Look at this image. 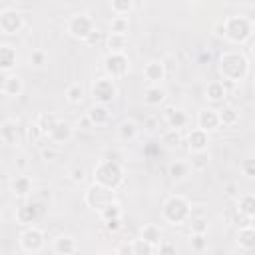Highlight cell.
<instances>
[{
  "label": "cell",
  "mask_w": 255,
  "mask_h": 255,
  "mask_svg": "<svg viewBox=\"0 0 255 255\" xmlns=\"http://www.w3.org/2000/svg\"><path fill=\"white\" fill-rule=\"evenodd\" d=\"M217 70H219V76L227 82H243L247 80L249 72H251V66H249V58L243 54V52H237V50H229V52H223L217 60Z\"/></svg>",
  "instance_id": "obj_1"
},
{
  "label": "cell",
  "mask_w": 255,
  "mask_h": 255,
  "mask_svg": "<svg viewBox=\"0 0 255 255\" xmlns=\"http://www.w3.org/2000/svg\"><path fill=\"white\" fill-rule=\"evenodd\" d=\"M92 177H94V183H98V185H104V187H110V189H118L126 179V171H124V167H122V163L118 159L102 157L94 165Z\"/></svg>",
  "instance_id": "obj_2"
},
{
  "label": "cell",
  "mask_w": 255,
  "mask_h": 255,
  "mask_svg": "<svg viewBox=\"0 0 255 255\" xmlns=\"http://www.w3.org/2000/svg\"><path fill=\"white\" fill-rule=\"evenodd\" d=\"M221 26H223V38L237 46L249 42L253 36V20L247 16H239V14L227 16L221 22Z\"/></svg>",
  "instance_id": "obj_3"
},
{
  "label": "cell",
  "mask_w": 255,
  "mask_h": 255,
  "mask_svg": "<svg viewBox=\"0 0 255 255\" xmlns=\"http://www.w3.org/2000/svg\"><path fill=\"white\" fill-rule=\"evenodd\" d=\"M189 215H191V203L187 197H183L179 193L169 195L161 205V217L169 225H181L187 221Z\"/></svg>",
  "instance_id": "obj_4"
},
{
  "label": "cell",
  "mask_w": 255,
  "mask_h": 255,
  "mask_svg": "<svg viewBox=\"0 0 255 255\" xmlns=\"http://www.w3.org/2000/svg\"><path fill=\"white\" fill-rule=\"evenodd\" d=\"M118 84H116V80L114 78H110V76H100V78H96L94 82H92V86H90V96H92V100L96 102V104H106V106H110L112 102H116V98H118Z\"/></svg>",
  "instance_id": "obj_5"
},
{
  "label": "cell",
  "mask_w": 255,
  "mask_h": 255,
  "mask_svg": "<svg viewBox=\"0 0 255 255\" xmlns=\"http://www.w3.org/2000/svg\"><path fill=\"white\" fill-rule=\"evenodd\" d=\"M114 199H116V189H110L98 183H92L84 193V203L94 211H100L104 205H108Z\"/></svg>",
  "instance_id": "obj_6"
},
{
  "label": "cell",
  "mask_w": 255,
  "mask_h": 255,
  "mask_svg": "<svg viewBox=\"0 0 255 255\" xmlns=\"http://www.w3.org/2000/svg\"><path fill=\"white\" fill-rule=\"evenodd\" d=\"M104 72L106 76L118 80L128 76L129 72V58L126 52H108L104 58Z\"/></svg>",
  "instance_id": "obj_7"
},
{
  "label": "cell",
  "mask_w": 255,
  "mask_h": 255,
  "mask_svg": "<svg viewBox=\"0 0 255 255\" xmlns=\"http://www.w3.org/2000/svg\"><path fill=\"white\" fill-rule=\"evenodd\" d=\"M18 243H20V249L26 251V253H40L46 245V235L40 227L26 225V229L18 237Z\"/></svg>",
  "instance_id": "obj_8"
},
{
  "label": "cell",
  "mask_w": 255,
  "mask_h": 255,
  "mask_svg": "<svg viewBox=\"0 0 255 255\" xmlns=\"http://www.w3.org/2000/svg\"><path fill=\"white\" fill-rule=\"evenodd\" d=\"M96 26H94V20L88 16V14H74V16H70L68 18V22H66V32L74 38V40H86L88 36H90V32L94 30Z\"/></svg>",
  "instance_id": "obj_9"
},
{
  "label": "cell",
  "mask_w": 255,
  "mask_h": 255,
  "mask_svg": "<svg viewBox=\"0 0 255 255\" xmlns=\"http://www.w3.org/2000/svg\"><path fill=\"white\" fill-rule=\"evenodd\" d=\"M24 16L16 8H4L0 10V32L6 36H16L24 30Z\"/></svg>",
  "instance_id": "obj_10"
},
{
  "label": "cell",
  "mask_w": 255,
  "mask_h": 255,
  "mask_svg": "<svg viewBox=\"0 0 255 255\" xmlns=\"http://www.w3.org/2000/svg\"><path fill=\"white\" fill-rule=\"evenodd\" d=\"M42 213H44V205L40 203V201H34V199H30V201H24L18 209H16V221L20 223V225H34L40 217H42Z\"/></svg>",
  "instance_id": "obj_11"
},
{
  "label": "cell",
  "mask_w": 255,
  "mask_h": 255,
  "mask_svg": "<svg viewBox=\"0 0 255 255\" xmlns=\"http://www.w3.org/2000/svg\"><path fill=\"white\" fill-rule=\"evenodd\" d=\"M74 137V126L66 120H58L56 126L48 131V139L56 145H64V143H70Z\"/></svg>",
  "instance_id": "obj_12"
},
{
  "label": "cell",
  "mask_w": 255,
  "mask_h": 255,
  "mask_svg": "<svg viewBox=\"0 0 255 255\" xmlns=\"http://www.w3.org/2000/svg\"><path fill=\"white\" fill-rule=\"evenodd\" d=\"M197 128L207 131V133H213L217 131L221 126H219V118H217V110L215 108H203L197 112Z\"/></svg>",
  "instance_id": "obj_13"
},
{
  "label": "cell",
  "mask_w": 255,
  "mask_h": 255,
  "mask_svg": "<svg viewBox=\"0 0 255 255\" xmlns=\"http://www.w3.org/2000/svg\"><path fill=\"white\" fill-rule=\"evenodd\" d=\"M185 145L187 149L193 153V151H205L209 147V133L195 128V129H189L187 135H185Z\"/></svg>",
  "instance_id": "obj_14"
},
{
  "label": "cell",
  "mask_w": 255,
  "mask_h": 255,
  "mask_svg": "<svg viewBox=\"0 0 255 255\" xmlns=\"http://www.w3.org/2000/svg\"><path fill=\"white\" fill-rule=\"evenodd\" d=\"M86 116H88V120H90V124H92L94 128L108 126L110 120H112V112H110V108H108L106 104H96V102H94V106L86 112Z\"/></svg>",
  "instance_id": "obj_15"
},
{
  "label": "cell",
  "mask_w": 255,
  "mask_h": 255,
  "mask_svg": "<svg viewBox=\"0 0 255 255\" xmlns=\"http://www.w3.org/2000/svg\"><path fill=\"white\" fill-rule=\"evenodd\" d=\"M10 191H12V195H16L18 199H26V197L32 195L34 183H32V179H30L28 175L20 173V175H16V177L10 181Z\"/></svg>",
  "instance_id": "obj_16"
},
{
  "label": "cell",
  "mask_w": 255,
  "mask_h": 255,
  "mask_svg": "<svg viewBox=\"0 0 255 255\" xmlns=\"http://www.w3.org/2000/svg\"><path fill=\"white\" fill-rule=\"evenodd\" d=\"M165 66L163 62L159 60H149L145 66H143V78L147 84H161L165 80Z\"/></svg>",
  "instance_id": "obj_17"
},
{
  "label": "cell",
  "mask_w": 255,
  "mask_h": 255,
  "mask_svg": "<svg viewBox=\"0 0 255 255\" xmlns=\"http://www.w3.org/2000/svg\"><path fill=\"white\" fill-rule=\"evenodd\" d=\"M163 120L171 129H179V131L183 128H187V124H189V116L179 108H167L163 112Z\"/></svg>",
  "instance_id": "obj_18"
},
{
  "label": "cell",
  "mask_w": 255,
  "mask_h": 255,
  "mask_svg": "<svg viewBox=\"0 0 255 255\" xmlns=\"http://www.w3.org/2000/svg\"><path fill=\"white\" fill-rule=\"evenodd\" d=\"M227 98V86L221 80H211L205 86V100L211 104H223V100Z\"/></svg>",
  "instance_id": "obj_19"
},
{
  "label": "cell",
  "mask_w": 255,
  "mask_h": 255,
  "mask_svg": "<svg viewBox=\"0 0 255 255\" xmlns=\"http://www.w3.org/2000/svg\"><path fill=\"white\" fill-rule=\"evenodd\" d=\"M52 249H54V253H58V255H72V253L78 251V241H76L74 235L62 233V235H58V237L54 239Z\"/></svg>",
  "instance_id": "obj_20"
},
{
  "label": "cell",
  "mask_w": 255,
  "mask_h": 255,
  "mask_svg": "<svg viewBox=\"0 0 255 255\" xmlns=\"http://www.w3.org/2000/svg\"><path fill=\"white\" fill-rule=\"evenodd\" d=\"M18 64V52L10 44H0V72H12Z\"/></svg>",
  "instance_id": "obj_21"
},
{
  "label": "cell",
  "mask_w": 255,
  "mask_h": 255,
  "mask_svg": "<svg viewBox=\"0 0 255 255\" xmlns=\"http://www.w3.org/2000/svg\"><path fill=\"white\" fill-rule=\"evenodd\" d=\"M235 199H237V213L253 219L255 217V195L251 191H245V193H239Z\"/></svg>",
  "instance_id": "obj_22"
},
{
  "label": "cell",
  "mask_w": 255,
  "mask_h": 255,
  "mask_svg": "<svg viewBox=\"0 0 255 255\" xmlns=\"http://www.w3.org/2000/svg\"><path fill=\"white\" fill-rule=\"evenodd\" d=\"M167 175L171 177V181H185L189 175H191V167H189V161H181V159H175L167 165Z\"/></svg>",
  "instance_id": "obj_23"
},
{
  "label": "cell",
  "mask_w": 255,
  "mask_h": 255,
  "mask_svg": "<svg viewBox=\"0 0 255 255\" xmlns=\"http://www.w3.org/2000/svg\"><path fill=\"white\" fill-rule=\"evenodd\" d=\"M237 245L243 251H251L255 247V229H253V223H247V225H241L239 227V231H237Z\"/></svg>",
  "instance_id": "obj_24"
},
{
  "label": "cell",
  "mask_w": 255,
  "mask_h": 255,
  "mask_svg": "<svg viewBox=\"0 0 255 255\" xmlns=\"http://www.w3.org/2000/svg\"><path fill=\"white\" fill-rule=\"evenodd\" d=\"M167 98V92L159 86V84H149L145 90H143V102L147 106H159L163 104Z\"/></svg>",
  "instance_id": "obj_25"
},
{
  "label": "cell",
  "mask_w": 255,
  "mask_h": 255,
  "mask_svg": "<svg viewBox=\"0 0 255 255\" xmlns=\"http://www.w3.org/2000/svg\"><path fill=\"white\" fill-rule=\"evenodd\" d=\"M0 139L6 143V145H18L20 141V133H18V126L16 122L8 120L0 126Z\"/></svg>",
  "instance_id": "obj_26"
},
{
  "label": "cell",
  "mask_w": 255,
  "mask_h": 255,
  "mask_svg": "<svg viewBox=\"0 0 255 255\" xmlns=\"http://www.w3.org/2000/svg\"><path fill=\"white\" fill-rule=\"evenodd\" d=\"M217 118H219V126L223 128H233L237 122H239V112L229 106V104H223L219 110H217Z\"/></svg>",
  "instance_id": "obj_27"
},
{
  "label": "cell",
  "mask_w": 255,
  "mask_h": 255,
  "mask_svg": "<svg viewBox=\"0 0 255 255\" xmlns=\"http://www.w3.org/2000/svg\"><path fill=\"white\" fill-rule=\"evenodd\" d=\"M139 133V128L133 120H122L120 126H118V137L122 141H133Z\"/></svg>",
  "instance_id": "obj_28"
},
{
  "label": "cell",
  "mask_w": 255,
  "mask_h": 255,
  "mask_svg": "<svg viewBox=\"0 0 255 255\" xmlns=\"http://www.w3.org/2000/svg\"><path fill=\"white\" fill-rule=\"evenodd\" d=\"M4 94L8 98H18L24 94V80L18 74H8L6 86H4Z\"/></svg>",
  "instance_id": "obj_29"
},
{
  "label": "cell",
  "mask_w": 255,
  "mask_h": 255,
  "mask_svg": "<svg viewBox=\"0 0 255 255\" xmlns=\"http://www.w3.org/2000/svg\"><path fill=\"white\" fill-rule=\"evenodd\" d=\"M139 237L145 239V241L151 243V245H157V243L161 241V237H163V231H161V227L155 225V223H145V225L141 227V231H139Z\"/></svg>",
  "instance_id": "obj_30"
},
{
  "label": "cell",
  "mask_w": 255,
  "mask_h": 255,
  "mask_svg": "<svg viewBox=\"0 0 255 255\" xmlns=\"http://www.w3.org/2000/svg\"><path fill=\"white\" fill-rule=\"evenodd\" d=\"M60 118L56 116V114H52V112H42V114H38L36 116V120H34V124L40 128V131L44 133V135H48V131L56 126V122H58Z\"/></svg>",
  "instance_id": "obj_31"
},
{
  "label": "cell",
  "mask_w": 255,
  "mask_h": 255,
  "mask_svg": "<svg viewBox=\"0 0 255 255\" xmlns=\"http://www.w3.org/2000/svg\"><path fill=\"white\" fill-rule=\"evenodd\" d=\"M106 48H108V52H126L128 36H124V34H108Z\"/></svg>",
  "instance_id": "obj_32"
},
{
  "label": "cell",
  "mask_w": 255,
  "mask_h": 255,
  "mask_svg": "<svg viewBox=\"0 0 255 255\" xmlns=\"http://www.w3.org/2000/svg\"><path fill=\"white\" fill-rule=\"evenodd\" d=\"M122 205H120V201L118 199H114V201H110L108 205H104L100 211H98V215H100V219L102 221H106V219H114V217H122Z\"/></svg>",
  "instance_id": "obj_33"
},
{
  "label": "cell",
  "mask_w": 255,
  "mask_h": 255,
  "mask_svg": "<svg viewBox=\"0 0 255 255\" xmlns=\"http://www.w3.org/2000/svg\"><path fill=\"white\" fill-rule=\"evenodd\" d=\"M207 165H209V153H207V149L205 151H193L191 153V161H189L191 171H203V169H207Z\"/></svg>",
  "instance_id": "obj_34"
},
{
  "label": "cell",
  "mask_w": 255,
  "mask_h": 255,
  "mask_svg": "<svg viewBox=\"0 0 255 255\" xmlns=\"http://www.w3.org/2000/svg\"><path fill=\"white\" fill-rule=\"evenodd\" d=\"M128 32H129L128 16H114L110 20V34H124V36H128Z\"/></svg>",
  "instance_id": "obj_35"
},
{
  "label": "cell",
  "mask_w": 255,
  "mask_h": 255,
  "mask_svg": "<svg viewBox=\"0 0 255 255\" xmlns=\"http://www.w3.org/2000/svg\"><path fill=\"white\" fill-rule=\"evenodd\" d=\"M46 64H48V54H46V50L36 48V50L30 52V56H28V66H30V68L42 70Z\"/></svg>",
  "instance_id": "obj_36"
},
{
  "label": "cell",
  "mask_w": 255,
  "mask_h": 255,
  "mask_svg": "<svg viewBox=\"0 0 255 255\" xmlns=\"http://www.w3.org/2000/svg\"><path fill=\"white\" fill-rule=\"evenodd\" d=\"M66 100L72 104V106H78L84 102V86L80 82L76 84H70L68 90H66Z\"/></svg>",
  "instance_id": "obj_37"
},
{
  "label": "cell",
  "mask_w": 255,
  "mask_h": 255,
  "mask_svg": "<svg viewBox=\"0 0 255 255\" xmlns=\"http://www.w3.org/2000/svg\"><path fill=\"white\" fill-rule=\"evenodd\" d=\"M185 223L189 225L191 233H207V225H209V221H207L205 215H189Z\"/></svg>",
  "instance_id": "obj_38"
},
{
  "label": "cell",
  "mask_w": 255,
  "mask_h": 255,
  "mask_svg": "<svg viewBox=\"0 0 255 255\" xmlns=\"http://www.w3.org/2000/svg\"><path fill=\"white\" fill-rule=\"evenodd\" d=\"M155 253V245L147 243L145 239H133L131 241V255H153Z\"/></svg>",
  "instance_id": "obj_39"
},
{
  "label": "cell",
  "mask_w": 255,
  "mask_h": 255,
  "mask_svg": "<svg viewBox=\"0 0 255 255\" xmlns=\"http://www.w3.org/2000/svg\"><path fill=\"white\" fill-rule=\"evenodd\" d=\"M183 139H181V133H179V129H167L163 135H161V143L167 147V149H175V147H179V143H181Z\"/></svg>",
  "instance_id": "obj_40"
},
{
  "label": "cell",
  "mask_w": 255,
  "mask_h": 255,
  "mask_svg": "<svg viewBox=\"0 0 255 255\" xmlns=\"http://www.w3.org/2000/svg\"><path fill=\"white\" fill-rule=\"evenodd\" d=\"M110 8L116 16H128L133 10V0H110Z\"/></svg>",
  "instance_id": "obj_41"
},
{
  "label": "cell",
  "mask_w": 255,
  "mask_h": 255,
  "mask_svg": "<svg viewBox=\"0 0 255 255\" xmlns=\"http://www.w3.org/2000/svg\"><path fill=\"white\" fill-rule=\"evenodd\" d=\"M189 247L195 253H201L207 249V233H191L189 237Z\"/></svg>",
  "instance_id": "obj_42"
},
{
  "label": "cell",
  "mask_w": 255,
  "mask_h": 255,
  "mask_svg": "<svg viewBox=\"0 0 255 255\" xmlns=\"http://www.w3.org/2000/svg\"><path fill=\"white\" fill-rule=\"evenodd\" d=\"M239 167H241V173H243L247 179H253V177H255V159H253V157H245Z\"/></svg>",
  "instance_id": "obj_43"
},
{
  "label": "cell",
  "mask_w": 255,
  "mask_h": 255,
  "mask_svg": "<svg viewBox=\"0 0 255 255\" xmlns=\"http://www.w3.org/2000/svg\"><path fill=\"white\" fill-rule=\"evenodd\" d=\"M68 177H70L72 183H82V181L86 179V169H84L82 165H74V167H70Z\"/></svg>",
  "instance_id": "obj_44"
},
{
  "label": "cell",
  "mask_w": 255,
  "mask_h": 255,
  "mask_svg": "<svg viewBox=\"0 0 255 255\" xmlns=\"http://www.w3.org/2000/svg\"><path fill=\"white\" fill-rule=\"evenodd\" d=\"M104 227L108 233H118L122 229V217H114V219H106L104 221Z\"/></svg>",
  "instance_id": "obj_45"
},
{
  "label": "cell",
  "mask_w": 255,
  "mask_h": 255,
  "mask_svg": "<svg viewBox=\"0 0 255 255\" xmlns=\"http://www.w3.org/2000/svg\"><path fill=\"white\" fill-rule=\"evenodd\" d=\"M100 40H102V32H100V30H96V28H94V30H92V32H90V36H88V38H86V40H84V42H86V44H88V46H96V44H98V42H100Z\"/></svg>",
  "instance_id": "obj_46"
},
{
  "label": "cell",
  "mask_w": 255,
  "mask_h": 255,
  "mask_svg": "<svg viewBox=\"0 0 255 255\" xmlns=\"http://www.w3.org/2000/svg\"><path fill=\"white\" fill-rule=\"evenodd\" d=\"M225 195L235 199V197L239 195V185H237V183H233V181H231V183H227V185H225Z\"/></svg>",
  "instance_id": "obj_47"
},
{
  "label": "cell",
  "mask_w": 255,
  "mask_h": 255,
  "mask_svg": "<svg viewBox=\"0 0 255 255\" xmlns=\"http://www.w3.org/2000/svg\"><path fill=\"white\" fill-rule=\"evenodd\" d=\"M42 135H44V133L40 131V128H38L36 124H32V126H30V129H28V137H30L32 141H36V139H38V137H42Z\"/></svg>",
  "instance_id": "obj_48"
},
{
  "label": "cell",
  "mask_w": 255,
  "mask_h": 255,
  "mask_svg": "<svg viewBox=\"0 0 255 255\" xmlns=\"http://www.w3.org/2000/svg\"><path fill=\"white\" fill-rule=\"evenodd\" d=\"M40 155H42L44 161H54V159L58 157V151H56V149H42Z\"/></svg>",
  "instance_id": "obj_49"
},
{
  "label": "cell",
  "mask_w": 255,
  "mask_h": 255,
  "mask_svg": "<svg viewBox=\"0 0 255 255\" xmlns=\"http://www.w3.org/2000/svg\"><path fill=\"white\" fill-rule=\"evenodd\" d=\"M116 253H128V255H131V243H122V245H118L116 247Z\"/></svg>",
  "instance_id": "obj_50"
},
{
  "label": "cell",
  "mask_w": 255,
  "mask_h": 255,
  "mask_svg": "<svg viewBox=\"0 0 255 255\" xmlns=\"http://www.w3.org/2000/svg\"><path fill=\"white\" fill-rule=\"evenodd\" d=\"M8 80V72H0V94H4V86Z\"/></svg>",
  "instance_id": "obj_51"
},
{
  "label": "cell",
  "mask_w": 255,
  "mask_h": 255,
  "mask_svg": "<svg viewBox=\"0 0 255 255\" xmlns=\"http://www.w3.org/2000/svg\"><path fill=\"white\" fill-rule=\"evenodd\" d=\"M18 159H20V161H18V165H20V167H24V165L28 163V161H26V155H20Z\"/></svg>",
  "instance_id": "obj_52"
},
{
  "label": "cell",
  "mask_w": 255,
  "mask_h": 255,
  "mask_svg": "<svg viewBox=\"0 0 255 255\" xmlns=\"http://www.w3.org/2000/svg\"><path fill=\"white\" fill-rule=\"evenodd\" d=\"M0 219H2V213H0Z\"/></svg>",
  "instance_id": "obj_53"
}]
</instances>
